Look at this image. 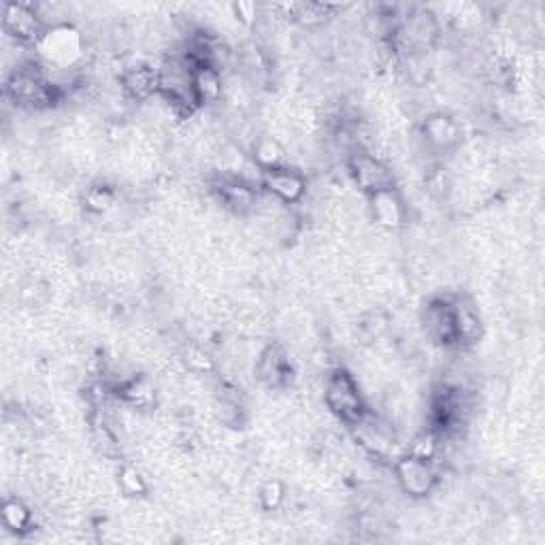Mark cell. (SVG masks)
Wrapping results in <instances>:
<instances>
[{
	"instance_id": "6da1fadb",
	"label": "cell",
	"mask_w": 545,
	"mask_h": 545,
	"mask_svg": "<svg viewBox=\"0 0 545 545\" xmlns=\"http://www.w3.org/2000/svg\"><path fill=\"white\" fill-rule=\"evenodd\" d=\"M5 96L24 109H47L62 96L58 84H54L39 66L24 64L13 71L5 84Z\"/></svg>"
},
{
	"instance_id": "7a4b0ae2",
	"label": "cell",
	"mask_w": 545,
	"mask_h": 545,
	"mask_svg": "<svg viewBox=\"0 0 545 545\" xmlns=\"http://www.w3.org/2000/svg\"><path fill=\"white\" fill-rule=\"evenodd\" d=\"M324 403L330 414L343 424L354 426L369 414V405L354 375L345 369H335L328 375L324 386Z\"/></svg>"
},
{
	"instance_id": "3957f363",
	"label": "cell",
	"mask_w": 545,
	"mask_h": 545,
	"mask_svg": "<svg viewBox=\"0 0 545 545\" xmlns=\"http://www.w3.org/2000/svg\"><path fill=\"white\" fill-rule=\"evenodd\" d=\"M39 58L49 69L66 71L73 69L75 62L84 54V39L73 24L47 28L43 39L35 45Z\"/></svg>"
},
{
	"instance_id": "277c9868",
	"label": "cell",
	"mask_w": 545,
	"mask_h": 545,
	"mask_svg": "<svg viewBox=\"0 0 545 545\" xmlns=\"http://www.w3.org/2000/svg\"><path fill=\"white\" fill-rule=\"evenodd\" d=\"M394 480L399 488L414 499H422L431 494L439 484V473L435 462L414 454H405L394 465Z\"/></svg>"
},
{
	"instance_id": "5b68a950",
	"label": "cell",
	"mask_w": 545,
	"mask_h": 545,
	"mask_svg": "<svg viewBox=\"0 0 545 545\" xmlns=\"http://www.w3.org/2000/svg\"><path fill=\"white\" fill-rule=\"evenodd\" d=\"M3 30L18 45H37L47 26L41 20L37 5L7 3L3 7Z\"/></svg>"
},
{
	"instance_id": "8992f818",
	"label": "cell",
	"mask_w": 545,
	"mask_h": 545,
	"mask_svg": "<svg viewBox=\"0 0 545 545\" xmlns=\"http://www.w3.org/2000/svg\"><path fill=\"white\" fill-rule=\"evenodd\" d=\"M348 169L354 179V184L367 196L392 190L394 188V173L384 160H379L375 154L356 152L348 160Z\"/></svg>"
},
{
	"instance_id": "52a82bcc",
	"label": "cell",
	"mask_w": 545,
	"mask_h": 545,
	"mask_svg": "<svg viewBox=\"0 0 545 545\" xmlns=\"http://www.w3.org/2000/svg\"><path fill=\"white\" fill-rule=\"evenodd\" d=\"M260 190L284 205L301 203L307 194V179L299 169L290 164L260 173Z\"/></svg>"
},
{
	"instance_id": "ba28073f",
	"label": "cell",
	"mask_w": 545,
	"mask_h": 545,
	"mask_svg": "<svg viewBox=\"0 0 545 545\" xmlns=\"http://www.w3.org/2000/svg\"><path fill=\"white\" fill-rule=\"evenodd\" d=\"M256 377L271 390H282L292 382V365L282 345L271 343L256 362Z\"/></svg>"
},
{
	"instance_id": "9c48e42d",
	"label": "cell",
	"mask_w": 545,
	"mask_h": 545,
	"mask_svg": "<svg viewBox=\"0 0 545 545\" xmlns=\"http://www.w3.org/2000/svg\"><path fill=\"white\" fill-rule=\"evenodd\" d=\"M213 192L218 194L220 203L230 209L237 216H247L258 205V190L247 184L245 179L235 175H222L216 184H213Z\"/></svg>"
},
{
	"instance_id": "30bf717a",
	"label": "cell",
	"mask_w": 545,
	"mask_h": 545,
	"mask_svg": "<svg viewBox=\"0 0 545 545\" xmlns=\"http://www.w3.org/2000/svg\"><path fill=\"white\" fill-rule=\"evenodd\" d=\"M424 328L426 335L443 348L456 345V326H454V301L435 299L424 309Z\"/></svg>"
},
{
	"instance_id": "8fae6325",
	"label": "cell",
	"mask_w": 545,
	"mask_h": 545,
	"mask_svg": "<svg viewBox=\"0 0 545 545\" xmlns=\"http://www.w3.org/2000/svg\"><path fill=\"white\" fill-rule=\"evenodd\" d=\"M420 135L433 152H448L460 143V126L448 113H431L420 126Z\"/></svg>"
},
{
	"instance_id": "7c38bea8",
	"label": "cell",
	"mask_w": 545,
	"mask_h": 545,
	"mask_svg": "<svg viewBox=\"0 0 545 545\" xmlns=\"http://www.w3.org/2000/svg\"><path fill=\"white\" fill-rule=\"evenodd\" d=\"M352 428H354L356 441L369 454H373V456L390 454L392 445H394V431H392L390 422L373 416L371 409H369V414L362 418L360 422H356Z\"/></svg>"
},
{
	"instance_id": "4fadbf2b",
	"label": "cell",
	"mask_w": 545,
	"mask_h": 545,
	"mask_svg": "<svg viewBox=\"0 0 545 545\" xmlns=\"http://www.w3.org/2000/svg\"><path fill=\"white\" fill-rule=\"evenodd\" d=\"M120 88L130 101H150L158 96V69L147 62L130 64L120 75Z\"/></svg>"
},
{
	"instance_id": "5bb4252c",
	"label": "cell",
	"mask_w": 545,
	"mask_h": 545,
	"mask_svg": "<svg viewBox=\"0 0 545 545\" xmlns=\"http://www.w3.org/2000/svg\"><path fill=\"white\" fill-rule=\"evenodd\" d=\"M369 211L373 222L386 230H399L407 222V205L396 188L371 194Z\"/></svg>"
},
{
	"instance_id": "9a60e30c",
	"label": "cell",
	"mask_w": 545,
	"mask_h": 545,
	"mask_svg": "<svg viewBox=\"0 0 545 545\" xmlns=\"http://www.w3.org/2000/svg\"><path fill=\"white\" fill-rule=\"evenodd\" d=\"M192 90L198 107L216 105L224 98V77L218 66H192Z\"/></svg>"
},
{
	"instance_id": "2e32d148",
	"label": "cell",
	"mask_w": 545,
	"mask_h": 545,
	"mask_svg": "<svg viewBox=\"0 0 545 545\" xmlns=\"http://www.w3.org/2000/svg\"><path fill=\"white\" fill-rule=\"evenodd\" d=\"M454 326H456V345H473L482 339L484 328L477 309L465 301H454Z\"/></svg>"
},
{
	"instance_id": "e0dca14e",
	"label": "cell",
	"mask_w": 545,
	"mask_h": 545,
	"mask_svg": "<svg viewBox=\"0 0 545 545\" xmlns=\"http://www.w3.org/2000/svg\"><path fill=\"white\" fill-rule=\"evenodd\" d=\"M115 392L132 409L143 411L156 405V388L147 377H126L124 382H120V386H115Z\"/></svg>"
},
{
	"instance_id": "ac0fdd59",
	"label": "cell",
	"mask_w": 545,
	"mask_h": 545,
	"mask_svg": "<svg viewBox=\"0 0 545 545\" xmlns=\"http://www.w3.org/2000/svg\"><path fill=\"white\" fill-rule=\"evenodd\" d=\"M282 11L288 13V18L296 24H301L305 28H320L324 26L337 7L333 5H324V3H296V5H284L279 7Z\"/></svg>"
},
{
	"instance_id": "d6986e66",
	"label": "cell",
	"mask_w": 545,
	"mask_h": 545,
	"mask_svg": "<svg viewBox=\"0 0 545 545\" xmlns=\"http://www.w3.org/2000/svg\"><path fill=\"white\" fill-rule=\"evenodd\" d=\"M252 156H254V162H256V167L260 169V173L286 167L288 164L286 147L273 137H258L252 143Z\"/></svg>"
},
{
	"instance_id": "ffe728a7",
	"label": "cell",
	"mask_w": 545,
	"mask_h": 545,
	"mask_svg": "<svg viewBox=\"0 0 545 545\" xmlns=\"http://www.w3.org/2000/svg\"><path fill=\"white\" fill-rule=\"evenodd\" d=\"M0 518H3L7 531L22 535L32 526V509L22 499H7L3 511H0Z\"/></svg>"
},
{
	"instance_id": "44dd1931",
	"label": "cell",
	"mask_w": 545,
	"mask_h": 545,
	"mask_svg": "<svg viewBox=\"0 0 545 545\" xmlns=\"http://www.w3.org/2000/svg\"><path fill=\"white\" fill-rule=\"evenodd\" d=\"M115 205H118V194L109 186L94 184L84 194V207L94 213V216H105Z\"/></svg>"
},
{
	"instance_id": "7402d4cb",
	"label": "cell",
	"mask_w": 545,
	"mask_h": 545,
	"mask_svg": "<svg viewBox=\"0 0 545 545\" xmlns=\"http://www.w3.org/2000/svg\"><path fill=\"white\" fill-rule=\"evenodd\" d=\"M118 484L126 497H145L147 494V482L137 467H122L118 473Z\"/></svg>"
},
{
	"instance_id": "603a6c76",
	"label": "cell",
	"mask_w": 545,
	"mask_h": 545,
	"mask_svg": "<svg viewBox=\"0 0 545 545\" xmlns=\"http://www.w3.org/2000/svg\"><path fill=\"white\" fill-rule=\"evenodd\" d=\"M258 499H260V505L267 509V511H275L284 505L286 501V486L279 482V480H269L264 482L260 492H258Z\"/></svg>"
},
{
	"instance_id": "cb8c5ba5",
	"label": "cell",
	"mask_w": 545,
	"mask_h": 545,
	"mask_svg": "<svg viewBox=\"0 0 545 545\" xmlns=\"http://www.w3.org/2000/svg\"><path fill=\"white\" fill-rule=\"evenodd\" d=\"M186 365L194 373H211L213 371V358L203 348H188L186 352Z\"/></svg>"
},
{
	"instance_id": "d4e9b609",
	"label": "cell",
	"mask_w": 545,
	"mask_h": 545,
	"mask_svg": "<svg viewBox=\"0 0 545 545\" xmlns=\"http://www.w3.org/2000/svg\"><path fill=\"white\" fill-rule=\"evenodd\" d=\"M233 11H235L237 20H241L245 24H256L258 7L254 3H237V5H233Z\"/></svg>"
}]
</instances>
